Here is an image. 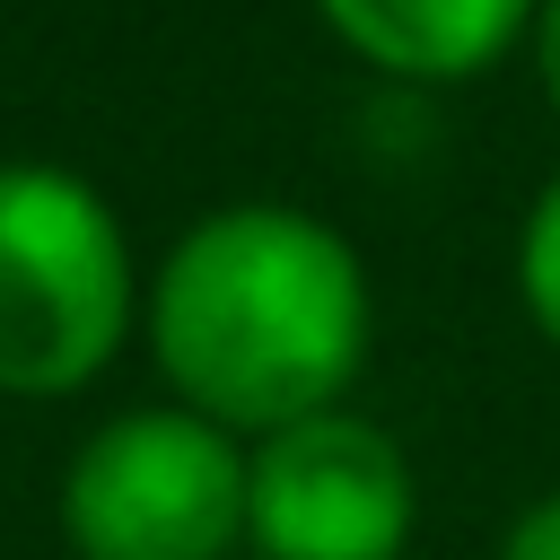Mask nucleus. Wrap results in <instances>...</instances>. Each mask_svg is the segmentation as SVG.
I'll return each instance as SVG.
<instances>
[{
    "instance_id": "20e7f679",
    "label": "nucleus",
    "mask_w": 560,
    "mask_h": 560,
    "mask_svg": "<svg viewBox=\"0 0 560 560\" xmlns=\"http://www.w3.org/2000/svg\"><path fill=\"white\" fill-rule=\"evenodd\" d=\"M245 534L262 560H394L411 542V464L376 420L315 411L245 464Z\"/></svg>"
},
{
    "instance_id": "0eeeda50",
    "label": "nucleus",
    "mask_w": 560,
    "mask_h": 560,
    "mask_svg": "<svg viewBox=\"0 0 560 560\" xmlns=\"http://www.w3.org/2000/svg\"><path fill=\"white\" fill-rule=\"evenodd\" d=\"M499 560H560V490H551V499H534V508L508 525Z\"/></svg>"
},
{
    "instance_id": "f257e3e1",
    "label": "nucleus",
    "mask_w": 560,
    "mask_h": 560,
    "mask_svg": "<svg viewBox=\"0 0 560 560\" xmlns=\"http://www.w3.org/2000/svg\"><path fill=\"white\" fill-rule=\"evenodd\" d=\"M149 350L184 411L280 438L332 411V394L359 376L368 271L324 219L289 201L210 210L149 289Z\"/></svg>"
},
{
    "instance_id": "423d86ee",
    "label": "nucleus",
    "mask_w": 560,
    "mask_h": 560,
    "mask_svg": "<svg viewBox=\"0 0 560 560\" xmlns=\"http://www.w3.org/2000/svg\"><path fill=\"white\" fill-rule=\"evenodd\" d=\"M516 289H525L534 324L560 341V175H551L542 201L525 210V236H516Z\"/></svg>"
},
{
    "instance_id": "39448f33",
    "label": "nucleus",
    "mask_w": 560,
    "mask_h": 560,
    "mask_svg": "<svg viewBox=\"0 0 560 560\" xmlns=\"http://www.w3.org/2000/svg\"><path fill=\"white\" fill-rule=\"evenodd\" d=\"M315 9L359 61L394 79H472L525 35V18H542V0H315Z\"/></svg>"
},
{
    "instance_id": "7ed1b4c3",
    "label": "nucleus",
    "mask_w": 560,
    "mask_h": 560,
    "mask_svg": "<svg viewBox=\"0 0 560 560\" xmlns=\"http://www.w3.org/2000/svg\"><path fill=\"white\" fill-rule=\"evenodd\" d=\"M61 534L79 560H228L245 534V455L201 411H122L70 455Z\"/></svg>"
},
{
    "instance_id": "6e6552de",
    "label": "nucleus",
    "mask_w": 560,
    "mask_h": 560,
    "mask_svg": "<svg viewBox=\"0 0 560 560\" xmlns=\"http://www.w3.org/2000/svg\"><path fill=\"white\" fill-rule=\"evenodd\" d=\"M534 61H542V88L560 105V0H542V18H534Z\"/></svg>"
},
{
    "instance_id": "f03ea898",
    "label": "nucleus",
    "mask_w": 560,
    "mask_h": 560,
    "mask_svg": "<svg viewBox=\"0 0 560 560\" xmlns=\"http://www.w3.org/2000/svg\"><path fill=\"white\" fill-rule=\"evenodd\" d=\"M131 324V254L96 184L0 166V394L88 385Z\"/></svg>"
}]
</instances>
